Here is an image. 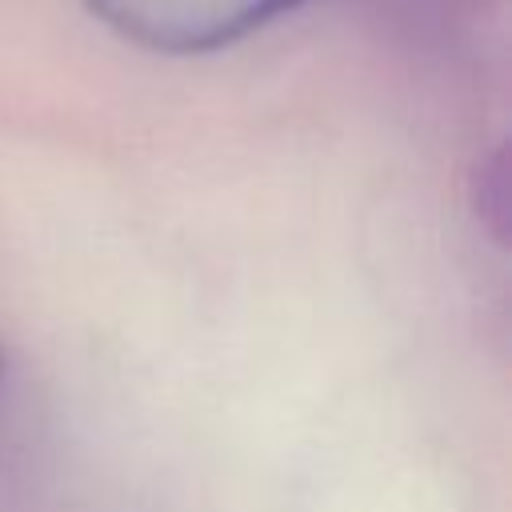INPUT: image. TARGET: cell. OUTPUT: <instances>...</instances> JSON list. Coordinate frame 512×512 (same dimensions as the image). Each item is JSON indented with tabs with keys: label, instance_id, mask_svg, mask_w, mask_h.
I'll list each match as a JSON object with an SVG mask.
<instances>
[{
	"label": "cell",
	"instance_id": "1",
	"mask_svg": "<svg viewBox=\"0 0 512 512\" xmlns=\"http://www.w3.org/2000/svg\"><path fill=\"white\" fill-rule=\"evenodd\" d=\"M316 0H88L124 40L152 52H216Z\"/></svg>",
	"mask_w": 512,
	"mask_h": 512
},
{
	"label": "cell",
	"instance_id": "2",
	"mask_svg": "<svg viewBox=\"0 0 512 512\" xmlns=\"http://www.w3.org/2000/svg\"><path fill=\"white\" fill-rule=\"evenodd\" d=\"M0 372H4V352H0Z\"/></svg>",
	"mask_w": 512,
	"mask_h": 512
}]
</instances>
